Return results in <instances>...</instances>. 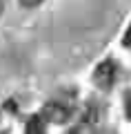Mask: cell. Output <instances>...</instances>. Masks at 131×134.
Returning <instances> with one entry per match:
<instances>
[{
  "mask_svg": "<svg viewBox=\"0 0 131 134\" xmlns=\"http://www.w3.org/2000/svg\"><path fill=\"white\" fill-rule=\"evenodd\" d=\"M42 0H20V5L22 7H27V9H33V7H38Z\"/></svg>",
  "mask_w": 131,
  "mask_h": 134,
  "instance_id": "277c9868",
  "label": "cell"
},
{
  "mask_svg": "<svg viewBox=\"0 0 131 134\" xmlns=\"http://www.w3.org/2000/svg\"><path fill=\"white\" fill-rule=\"evenodd\" d=\"M93 78H96V83H98L102 90H109V87L113 85V81H116V65H113V60L100 63V65L96 67Z\"/></svg>",
  "mask_w": 131,
  "mask_h": 134,
  "instance_id": "6da1fadb",
  "label": "cell"
},
{
  "mask_svg": "<svg viewBox=\"0 0 131 134\" xmlns=\"http://www.w3.org/2000/svg\"><path fill=\"white\" fill-rule=\"evenodd\" d=\"M122 45H124V47H131V25H129V29H127L124 38H122Z\"/></svg>",
  "mask_w": 131,
  "mask_h": 134,
  "instance_id": "5b68a950",
  "label": "cell"
},
{
  "mask_svg": "<svg viewBox=\"0 0 131 134\" xmlns=\"http://www.w3.org/2000/svg\"><path fill=\"white\" fill-rule=\"evenodd\" d=\"M71 114L69 107L60 105V103H51V105L45 107V116H47L49 121H53V123H62V121H67Z\"/></svg>",
  "mask_w": 131,
  "mask_h": 134,
  "instance_id": "7a4b0ae2",
  "label": "cell"
},
{
  "mask_svg": "<svg viewBox=\"0 0 131 134\" xmlns=\"http://www.w3.org/2000/svg\"><path fill=\"white\" fill-rule=\"evenodd\" d=\"M27 134H42V121L40 116H33L27 123Z\"/></svg>",
  "mask_w": 131,
  "mask_h": 134,
  "instance_id": "3957f363",
  "label": "cell"
}]
</instances>
